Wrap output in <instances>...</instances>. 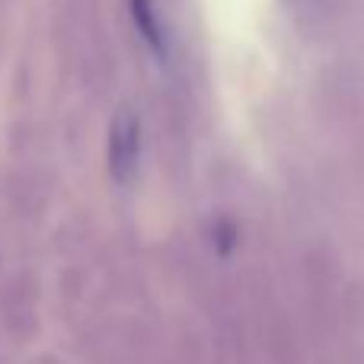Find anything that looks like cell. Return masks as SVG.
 <instances>
[{
  "instance_id": "cell-1",
  "label": "cell",
  "mask_w": 364,
  "mask_h": 364,
  "mask_svg": "<svg viewBox=\"0 0 364 364\" xmlns=\"http://www.w3.org/2000/svg\"><path fill=\"white\" fill-rule=\"evenodd\" d=\"M134 6H138V16H141V26H144L147 38H151V42L160 48V32H157V23H154V10H147L144 0H134Z\"/></svg>"
}]
</instances>
